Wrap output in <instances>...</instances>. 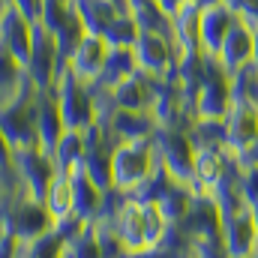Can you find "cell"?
Returning a JSON list of instances; mask_svg holds the SVG:
<instances>
[{
    "label": "cell",
    "instance_id": "1",
    "mask_svg": "<svg viewBox=\"0 0 258 258\" xmlns=\"http://www.w3.org/2000/svg\"><path fill=\"white\" fill-rule=\"evenodd\" d=\"M156 168H159V159H156V150H153L150 138L114 144V153H111V183H114V189L132 195Z\"/></svg>",
    "mask_w": 258,
    "mask_h": 258
},
{
    "label": "cell",
    "instance_id": "2",
    "mask_svg": "<svg viewBox=\"0 0 258 258\" xmlns=\"http://www.w3.org/2000/svg\"><path fill=\"white\" fill-rule=\"evenodd\" d=\"M150 141H153V150H156L159 165H162L177 183H189V186H192L198 147H195L189 129L156 126V132L150 135Z\"/></svg>",
    "mask_w": 258,
    "mask_h": 258
},
{
    "label": "cell",
    "instance_id": "3",
    "mask_svg": "<svg viewBox=\"0 0 258 258\" xmlns=\"http://www.w3.org/2000/svg\"><path fill=\"white\" fill-rule=\"evenodd\" d=\"M36 99H39L36 84L24 78L21 90L6 105H0V129L15 150L36 147Z\"/></svg>",
    "mask_w": 258,
    "mask_h": 258
},
{
    "label": "cell",
    "instance_id": "4",
    "mask_svg": "<svg viewBox=\"0 0 258 258\" xmlns=\"http://www.w3.org/2000/svg\"><path fill=\"white\" fill-rule=\"evenodd\" d=\"M0 207H3V219H6V231L18 240V243H30L39 234H45L51 228V216L45 210L42 201L27 198V195H0Z\"/></svg>",
    "mask_w": 258,
    "mask_h": 258
},
{
    "label": "cell",
    "instance_id": "5",
    "mask_svg": "<svg viewBox=\"0 0 258 258\" xmlns=\"http://www.w3.org/2000/svg\"><path fill=\"white\" fill-rule=\"evenodd\" d=\"M54 96H57V105H60V114H63L66 129H90L96 123V105H93V90L90 84H84L81 78H75L69 69L60 72L57 84H54Z\"/></svg>",
    "mask_w": 258,
    "mask_h": 258
},
{
    "label": "cell",
    "instance_id": "6",
    "mask_svg": "<svg viewBox=\"0 0 258 258\" xmlns=\"http://www.w3.org/2000/svg\"><path fill=\"white\" fill-rule=\"evenodd\" d=\"M132 51H135L138 72H144L147 78L177 81V51L171 45V36L141 30L138 39H135V45H132Z\"/></svg>",
    "mask_w": 258,
    "mask_h": 258
},
{
    "label": "cell",
    "instance_id": "7",
    "mask_svg": "<svg viewBox=\"0 0 258 258\" xmlns=\"http://www.w3.org/2000/svg\"><path fill=\"white\" fill-rule=\"evenodd\" d=\"M12 171L18 174V183H21L27 198L42 201L48 186H51V180H54V174H57V165L39 147H18L12 153Z\"/></svg>",
    "mask_w": 258,
    "mask_h": 258
},
{
    "label": "cell",
    "instance_id": "8",
    "mask_svg": "<svg viewBox=\"0 0 258 258\" xmlns=\"http://www.w3.org/2000/svg\"><path fill=\"white\" fill-rule=\"evenodd\" d=\"M27 78L36 84V90H54L60 72L66 69L63 57L57 51V42L54 36L42 27V24H33V42H30V60H27Z\"/></svg>",
    "mask_w": 258,
    "mask_h": 258
},
{
    "label": "cell",
    "instance_id": "9",
    "mask_svg": "<svg viewBox=\"0 0 258 258\" xmlns=\"http://www.w3.org/2000/svg\"><path fill=\"white\" fill-rule=\"evenodd\" d=\"M219 234H222L228 258H258L252 207H240V210L222 216V231Z\"/></svg>",
    "mask_w": 258,
    "mask_h": 258
},
{
    "label": "cell",
    "instance_id": "10",
    "mask_svg": "<svg viewBox=\"0 0 258 258\" xmlns=\"http://www.w3.org/2000/svg\"><path fill=\"white\" fill-rule=\"evenodd\" d=\"M171 45L177 51V60H192L201 57V6L183 3L171 15Z\"/></svg>",
    "mask_w": 258,
    "mask_h": 258
},
{
    "label": "cell",
    "instance_id": "11",
    "mask_svg": "<svg viewBox=\"0 0 258 258\" xmlns=\"http://www.w3.org/2000/svg\"><path fill=\"white\" fill-rule=\"evenodd\" d=\"M108 51H111V48H108V42H105L102 36L87 33V36L75 45V51L69 54L66 69H69L75 78H81L84 84H93V81L102 75V69H105Z\"/></svg>",
    "mask_w": 258,
    "mask_h": 258
},
{
    "label": "cell",
    "instance_id": "12",
    "mask_svg": "<svg viewBox=\"0 0 258 258\" xmlns=\"http://www.w3.org/2000/svg\"><path fill=\"white\" fill-rule=\"evenodd\" d=\"M30 42H33V24L9 3L0 9V48H6L21 66L30 60Z\"/></svg>",
    "mask_w": 258,
    "mask_h": 258
},
{
    "label": "cell",
    "instance_id": "13",
    "mask_svg": "<svg viewBox=\"0 0 258 258\" xmlns=\"http://www.w3.org/2000/svg\"><path fill=\"white\" fill-rule=\"evenodd\" d=\"M225 123V144L234 153H246L258 138V105L249 102H231L228 114L222 117Z\"/></svg>",
    "mask_w": 258,
    "mask_h": 258
},
{
    "label": "cell",
    "instance_id": "14",
    "mask_svg": "<svg viewBox=\"0 0 258 258\" xmlns=\"http://www.w3.org/2000/svg\"><path fill=\"white\" fill-rule=\"evenodd\" d=\"M63 132H66V123L54 90H39V99H36V147L51 156L57 141L63 138Z\"/></svg>",
    "mask_w": 258,
    "mask_h": 258
},
{
    "label": "cell",
    "instance_id": "15",
    "mask_svg": "<svg viewBox=\"0 0 258 258\" xmlns=\"http://www.w3.org/2000/svg\"><path fill=\"white\" fill-rule=\"evenodd\" d=\"M177 225H180L192 240H198V237H216V234L222 231V210H219V204L213 201L210 192H195L186 216H183Z\"/></svg>",
    "mask_w": 258,
    "mask_h": 258
},
{
    "label": "cell",
    "instance_id": "16",
    "mask_svg": "<svg viewBox=\"0 0 258 258\" xmlns=\"http://www.w3.org/2000/svg\"><path fill=\"white\" fill-rule=\"evenodd\" d=\"M234 24H237V18H234V12L225 3L204 6L201 9V51L210 54V57H219L222 42L228 39Z\"/></svg>",
    "mask_w": 258,
    "mask_h": 258
},
{
    "label": "cell",
    "instance_id": "17",
    "mask_svg": "<svg viewBox=\"0 0 258 258\" xmlns=\"http://www.w3.org/2000/svg\"><path fill=\"white\" fill-rule=\"evenodd\" d=\"M252 54H255V30L246 27V24H234L228 39L222 42V51H219V63L228 75L252 66Z\"/></svg>",
    "mask_w": 258,
    "mask_h": 258
},
{
    "label": "cell",
    "instance_id": "18",
    "mask_svg": "<svg viewBox=\"0 0 258 258\" xmlns=\"http://www.w3.org/2000/svg\"><path fill=\"white\" fill-rule=\"evenodd\" d=\"M111 96H114V105L117 108H126V111H150L153 96H156V81L147 78L144 72H135V75L123 78L117 87H111Z\"/></svg>",
    "mask_w": 258,
    "mask_h": 258
},
{
    "label": "cell",
    "instance_id": "19",
    "mask_svg": "<svg viewBox=\"0 0 258 258\" xmlns=\"http://www.w3.org/2000/svg\"><path fill=\"white\" fill-rule=\"evenodd\" d=\"M117 231V237L123 240V249H147L144 243V204L129 198L120 204V210L108 219Z\"/></svg>",
    "mask_w": 258,
    "mask_h": 258
},
{
    "label": "cell",
    "instance_id": "20",
    "mask_svg": "<svg viewBox=\"0 0 258 258\" xmlns=\"http://www.w3.org/2000/svg\"><path fill=\"white\" fill-rule=\"evenodd\" d=\"M108 132L111 138L120 144V141H144L156 132V120L150 111H126V108H117L111 117H108Z\"/></svg>",
    "mask_w": 258,
    "mask_h": 258
},
{
    "label": "cell",
    "instance_id": "21",
    "mask_svg": "<svg viewBox=\"0 0 258 258\" xmlns=\"http://www.w3.org/2000/svg\"><path fill=\"white\" fill-rule=\"evenodd\" d=\"M72 174V195H75V216H81L84 222H96L102 213V189L84 174V168L69 171Z\"/></svg>",
    "mask_w": 258,
    "mask_h": 258
},
{
    "label": "cell",
    "instance_id": "22",
    "mask_svg": "<svg viewBox=\"0 0 258 258\" xmlns=\"http://www.w3.org/2000/svg\"><path fill=\"white\" fill-rule=\"evenodd\" d=\"M69 6H72L75 15L81 18L84 30H87V33H96V36H102L105 27L120 15V9H117L111 0H69Z\"/></svg>",
    "mask_w": 258,
    "mask_h": 258
},
{
    "label": "cell",
    "instance_id": "23",
    "mask_svg": "<svg viewBox=\"0 0 258 258\" xmlns=\"http://www.w3.org/2000/svg\"><path fill=\"white\" fill-rule=\"evenodd\" d=\"M135 72H138L135 51H132V48H111V51H108V60H105V69H102V75L93 81V87L111 90V87H117L123 78L135 75Z\"/></svg>",
    "mask_w": 258,
    "mask_h": 258
},
{
    "label": "cell",
    "instance_id": "24",
    "mask_svg": "<svg viewBox=\"0 0 258 258\" xmlns=\"http://www.w3.org/2000/svg\"><path fill=\"white\" fill-rule=\"evenodd\" d=\"M42 204H45V210H48L51 222H54V219H63V216H69V213H75L72 174L57 171V174H54V180H51V186H48V192H45V198H42Z\"/></svg>",
    "mask_w": 258,
    "mask_h": 258
},
{
    "label": "cell",
    "instance_id": "25",
    "mask_svg": "<svg viewBox=\"0 0 258 258\" xmlns=\"http://www.w3.org/2000/svg\"><path fill=\"white\" fill-rule=\"evenodd\" d=\"M84 150H87L84 132H78V129H66L63 138H60L57 147H54V153H51L57 171H66V174H69V171L81 168V162H84Z\"/></svg>",
    "mask_w": 258,
    "mask_h": 258
},
{
    "label": "cell",
    "instance_id": "26",
    "mask_svg": "<svg viewBox=\"0 0 258 258\" xmlns=\"http://www.w3.org/2000/svg\"><path fill=\"white\" fill-rule=\"evenodd\" d=\"M192 198H195V189L189 183H177V180H174V183L165 189V195L156 201V207L162 210V216L168 219V225H177V222L186 216Z\"/></svg>",
    "mask_w": 258,
    "mask_h": 258
},
{
    "label": "cell",
    "instance_id": "27",
    "mask_svg": "<svg viewBox=\"0 0 258 258\" xmlns=\"http://www.w3.org/2000/svg\"><path fill=\"white\" fill-rule=\"evenodd\" d=\"M27 69L18 63L6 48H0V105H6L24 84Z\"/></svg>",
    "mask_w": 258,
    "mask_h": 258
},
{
    "label": "cell",
    "instance_id": "28",
    "mask_svg": "<svg viewBox=\"0 0 258 258\" xmlns=\"http://www.w3.org/2000/svg\"><path fill=\"white\" fill-rule=\"evenodd\" d=\"M132 18L138 24V30H147V33H165L171 36V18L162 12V6L156 0H144L132 9Z\"/></svg>",
    "mask_w": 258,
    "mask_h": 258
},
{
    "label": "cell",
    "instance_id": "29",
    "mask_svg": "<svg viewBox=\"0 0 258 258\" xmlns=\"http://www.w3.org/2000/svg\"><path fill=\"white\" fill-rule=\"evenodd\" d=\"M189 135H192L198 150H222V147H228L225 144V123L222 120L195 117V123L189 126Z\"/></svg>",
    "mask_w": 258,
    "mask_h": 258
},
{
    "label": "cell",
    "instance_id": "30",
    "mask_svg": "<svg viewBox=\"0 0 258 258\" xmlns=\"http://www.w3.org/2000/svg\"><path fill=\"white\" fill-rule=\"evenodd\" d=\"M138 24H135V18H132V12H120L108 27H105V33H102V39L108 42V48H132L135 45V39H138Z\"/></svg>",
    "mask_w": 258,
    "mask_h": 258
},
{
    "label": "cell",
    "instance_id": "31",
    "mask_svg": "<svg viewBox=\"0 0 258 258\" xmlns=\"http://www.w3.org/2000/svg\"><path fill=\"white\" fill-rule=\"evenodd\" d=\"M21 258H69V246L48 228L30 243H21Z\"/></svg>",
    "mask_w": 258,
    "mask_h": 258
},
{
    "label": "cell",
    "instance_id": "32",
    "mask_svg": "<svg viewBox=\"0 0 258 258\" xmlns=\"http://www.w3.org/2000/svg\"><path fill=\"white\" fill-rule=\"evenodd\" d=\"M231 99L234 102L258 105V69L255 66H246V69L231 75Z\"/></svg>",
    "mask_w": 258,
    "mask_h": 258
},
{
    "label": "cell",
    "instance_id": "33",
    "mask_svg": "<svg viewBox=\"0 0 258 258\" xmlns=\"http://www.w3.org/2000/svg\"><path fill=\"white\" fill-rule=\"evenodd\" d=\"M87 228H90V222H84V219L75 216V213H69V216H63V219H54V222H51V231L63 240L66 246H69L72 240H78Z\"/></svg>",
    "mask_w": 258,
    "mask_h": 258
},
{
    "label": "cell",
    "instance_id": "34",
    "mask_svg": "<svg viewBox=\"0 0 258 258\" xmlns=\"http://www.w3.org/2000/svg\"><path fill=\"white\" fill-rule=\"evenodd\" d=\"M237 180H240V195H243V201H246L249 207H258V165L255 162H243V159H240V174H237Z\"/></svg>",
    "mask_w": 258,
    "mask_h": 258
},
{
    "label": "cell",
    "instance_id": "35",
    "mask_svg": "<svg viewBox=\"0 0 258 258\" xmlns=\"http://www.w3.org/2000/svg\"><path fill=\"white\" fill-rule=\"evenodd\" d=\"M69 258H102V249H99L96 234H93V225H90L78 240L69 243Z\"/></svg>",
    "mask_w": 258,
    "mask_h": 258
},
{
    "label": "cell",
    "instance_id": "36",
    "mask_svg": "<svg viewBox=\"0 0 258 258\" xmlns=\"http://www.w3.org/2000/svg\"><path fill=\"white\" fill-rule=\"evenodd\" d=\"M222 3L234 12V18H237L240 24L258 30V0H222Z\"/></svg>",
    "mask_w": 258,
    "mask_h": 258
},
{
    "label": "cell",
    "instance_id": "37",
    "mask_svg": "<svg viewBox=\"0 0 258 258\" xmlns=\"http://www.w3.org/2000/svg\"><path fill=\"white\" fill-rule=\"evenodd\" d=\"M12 6L30 21V24H39V18H42V6H45V0H12Z\"/></svg>",
    "mask_w": 258,
    "mask_h": 258
},
{
    "label": "cell",
    "instance_id": "38",
    "mask_svg": "<svg viewBox=\"0 0 258 258\" xmlns=\"http://www.w3.org/2000/svg\"><path fill=\"white\" fill-rule=\"evenodd\" d=\"M0 258H21V243L12 234L0 237Z\"/></svg>",
    "mask_w": 258,
    "mask_h": 258
},
{
    "label": "cell",
    "instance_id": "39",
    "mask_svg": "<svg viewBox=\"0 0 258 258\" xmlns=\"http://www.w3.org/2000/svg\"><path fill=\"white\" fill-rule=\"evenodd\" d=\"M12 153H15V147L6 141V135H3V129H0V168H9V165H12Z\"/></svg>",
    "mask_w": 258,
    "mask_h": 258
},
{
    "label": "cell",
    "instance_id": "40",
    "mask_svg": "<svg viewBox=\"0 0 258 258\" xmlns=\"http://www.w3.org/2000/svg\"><path fill=\"white\" fill-rule=\"evenodd\" d=\"M120 258H168L159 246H150V249H126Z\"/></svg>",
    "mask_w": 258,
    "mask_h": 258
},
{
    "label": "cell",
    "instance_id": "41",
    "mask_svg": "<svg viewBox=\"0 0 258 258\" xmlns=\"http://www.w3.org/2000/svg\"><path fill=\"white\" fill-rule=\"evenodd\" d=\"M240 159H243V162H255L258 165V138L252 141V147H249L246 153H240Z\"/></svg>",
    "mask_w": 258,
    "mask_h": 258
},
{
    "label": "cell",
    "instance_id": "42",
    "mask_svg": "<svg viewBox=\"0 0 258 258\" xmlns=\"http://www.w3.org/2000/svg\"><path fill=\"white\" fill-rule=\"evenodd\" d=\"M9 231H6V219H3V207H0V237H6Z\"/></svg>",
    "mask_w": 258,
    "mask_h": 258
},
{
    "label": "cell",
    "instance_id": "43",
    "mask_svg": "<svg viewBox=\"0 0 258 258\" xmlns=\"http://www.w3.org/2000/svg\"><path fill=\"white\" fill-rule=\"evenodd\" d=\"M216 3H222V0H198V6L204 9V6H216Z\"/></svg>",
    "mask_w": 258,
    "mask_h": 258
},
{
    "label": "cell",
    "instance_id": "44",
    "mask_svg": "<svg viewBox=\"0 0 258 258\" xmlns=\"http://www.w3.org/2000/svg\"><path fill=\"white\" fill-rule=\"evenodd\" d=\"M111 3H114V6H117L120 12H129V9H126V0H111Z\"/></svg>",
    "mask_w": 258,
    "mask_h": 258
},
{
    "label": "cell",
    "instance_id": "45",
    "mask_svg": "<svg viewBox=\"0 0 258 258\" xmlns=\"http://www.w3.org/2000/svg\"><path fill=\"white\" fill-rule=\"evenodd\" d=\"M252 66L258 69V30H255V54H252Z\"/></svg>",
    "mask_w": 258,
    "mask_h": 258
},
{
    "label": "cell",
    "instance_id": "46",
    "mask_svg": "<svg viewBox=\"0 0 258 258\" xmlns=\"http://www.w3.org/2000/svg\"><path fill=\"white\" fill-rule=\"evenodd\" d=\"M252 216H255V243H258V207H252Z\"/></svg>",
    "mask_w": 258,
    "mask_h": 258
},
{
    "label": "cell",
    "instance_id": "47",
    "mask_svg": "<svg viewBox=\"0 0 258 258\" xmlns=\"http://www.w3.org/2000/svg\"><path fill=\"white\" fill-rule=\"evenodd\" d=\"M9 3H12V0H0V9H3V6H9Z\"/></svg>",
    "mask_w": 258,
    "mask_h": 258
},
{
    "label": "cell",
    "instance_id": "48",
    "mask_svg": "<svg viewBox=\"0 0 258 258\" xmlns=\"http://www.w3.org/2000/svg\"><path fill=\"white\" fill-rule=\"evenodd\" d=\"M189 3H198V0H189Z\"/></svg>",
    "mask_w": 258,
    "mask_h": 258
}]
</instances>
